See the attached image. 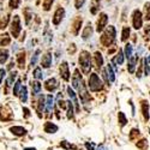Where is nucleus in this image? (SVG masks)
Here are the masks:
<instances>
[{
    "mask_svg": "<svg viewBox=\"0 0 150 150\" xmlns=\"http://www.w3.org/2000/svg\"><path fill=\"white\" fill-rule=\"evenodd\" d=\"M79 65L84 74H88L91 70V57L90 53L86 51H82L79 55Z\"/></svg>",
    "mask_w": 150,
    "mask_h": 150,
    "instance_id": "nucleus-1",
    "label": "nucleus"
},
{
    "mask_svg": "<svg viewBox=\"0 0 150 150\" xmlns=\"http://www.w3.org/2000/svg\"><path fill=\"white\" fill-rule=\"evenodd\" d=\"M115 28L113 27V25H109L106 30H105V33H103V35L101 36V43L105 46V47H108V46H110L112 43L114 42V40H115Z\"/></svg>",
    "mask_w": 150,
    "mask_h": 150,
    "instance_id": "nucleus-2",
    "label": "nucleus"
},
{
    "mask_svg": "<svg viewBox=\"0 0 150 150\" xmlns=\"http://www.w3.org/2000/svg\"><path fill=\"white\" fill-rule=\"evenodd\" d=\"M89 88L91 91H100V90H102L103 88V85H102V82L101 79H100V77L97 76V73H91L90 74V77H89Z\"/></svg>",
    "mask_w": 150,
    "mask_h": 150,
    "instance_id": "nucleus-3",
    "label": "nucleus"
},
{
    "mask_svg": "<svg viewBox=\"0 0 150 150\" xmlns=\"http://www.w3.org/2000/svg\"><path fill=\"white\" fill-rule=\"evenodd\" d=\"M21 19H19V16H13V19H12V23H11V34L12 36L15 37V39H17V37L19 36L21 34Z\"/></svg>",
    "mask_w": 150,
    "mask_h": 150,
    "instance_id": "nucleus-4",
    "label": "nucleus"
},
{
    "mask_svg": "<svg viewBox=\"0 0 150 150\" xmlns=\"http://www.w3.org/2000/svg\"><path fill=\"white\" fill-rule=\"evenodd\" d=\"M132 25L134 29H141L143 25V18H142V12L139 10H134L132 13Z\"/></svg>",
    "mask_w": 150,
    "mask_h": 150,
    "instance_id": "nucleus-5",
    "label": "nucleus"
},
{
    "mask_svg": "<svg viewBox=\"0 0 150 150\" xmlns=\"http://www.w3.org/2000/svg\"><path fill=\"white\" fill-rule=\"evenodd\" d=\"M82 23H83V18L81 16H77L72 21V25H71V31L74 36H77L79 30H81V27H82Z\"/></svg>",
    "mask_w": 150,
    "mask_h": 150,
    "instance_id": "nucleus-6",
    "label": "nucleus"
},
{
    "mask_svg": "<svg viewBox=\"0 0 150 150\" xmlns=\"http://www.w3.org/2000/svg\"><path fill=\"white\" fill-rule=\"evenodd\" d=\"M107 23H108V16H107L106 13H101V15H100L98 21H97L96 31H97V33L103 31V29L107 27Z\"/></svg>",
    "mask_w": 150,
    "mask_h": 150,
    "instance_id": "nucleus-7",
    "label": "nucleus"
},
{
    "mask_svg": "<svg viewBox=\"0 0 150 150\" xmlns=\"http://www.w3.org/2000/svg\"><path fill=\"white\" fill-rule=\"evenodd\" d=\"M78 89H79V97H81V100L84 103H88L90 101V95L88 94V90H86V86L84 85L83 81L81 82V86H78Z\"/></svg>",
    "mask_w": 150,
    "mask_h": 150,
    "instance_id": "nucleus-8",
    "label": "nucleus"
},
{
    "mask_svg": "<svg viewBox=\"0 0 150 150\" xmlns=\"http://www.w3.org/2000/svg\"><path fill=\"white\" fill-rule=\"evenodd\" d=\"M64 17H65V10L62 7H58L57 11L54 12V16H53V24L54 25H59Z\"/></svg>",
    "mask_w": 150,
    "mask_h": 150,
    "instance_id": "nucleus-9",
    "label": "nucleus"
},
{
    "mask_svg": "<svg viewBox=\"0 0 150 150\" xmlns=\"http://www.w3.org/2000/svg\"><path fill=\"white\" fill-rule=\"evenodd\" d=\"M60 76L64 78L65 81H69L70 79V71H69V64L67 62H62L60 65Z\"/></svg>",
    "mask_w": 150,
    "mask_h": 150,
    "instance_id": "nucleus-10",
    "label": "nucleus"
},
{
    "mask_svg": "<svg viewBox=\"0 0 150 150\" xmlns=\"http://www.w3.org/2000/svg\"><path fill=\"white\" fill-rule=\"evenodd\" d=\"M45 88L48 90V91H54L57 88H58V82L55 78H49L48 81H46L45 83Z\"/></svg>",
    "mask_w": 150,
    "mask_h": 150,
    "instance_id": "nucleus-11",
    "label": "nucleus"
},
{
    "mask_svg": "<svg viewBox=\"0 0 150 150\" xmlns=\"http://www.w3.org/2000/svg\"><path fill=\"white\" fill-rule=\"evenodd\" d=\"M51 65H52V54H51V53H46V54L42 57L41 66L45 67V69H48Z\"/></svg>",
    "mask_w": 150,
    "mask_h": 150,
    "instance_id": "nucleus-12",
    "label": "nucleus"
},
{
    "mask_svg": "<svg viewBox=\"0 0 150 150\" xmlns=\"http://www.w3.org/2000/svg\"><path fill=\"white\" fill-rule=\"evenodd\" d=\"M93 25H91V23H88L85 25V28H84V30H83V34H82V37L84 40H88L89 37L93 35Z\"/></svg>",
    "mask_w": 150,
    "mask_h": 150,
    "instance_id": "nucleus-13",
    "label": "nucleus"
},
{
    "mask_svg": "<svg viewBox=\"0 0 150 150\" xmlns=\"http://www.w3.org/2000/svg\"><path fill=\"white\" fill-rule=\"evenodd\" d=\"M138 60V54L136 57H130L129 58V65H127V70L130 73H133L134 72V69H136V62Z\"/></svg>",
    "mask_w": 150,
    "mask_h": 150,
    "instance_id": "nucleus-14",
    "label": "nucleus"
},
{
    "mask_svg": "<svg viewBox=\"0 0 150 150\" xmlns=\"http://www.w3.org/2000/svg\"><path fill=\"white\" fill-rule=\"evenodd\" d=\"M81 82H82V76L79 74V71L76 70L73 73V77H72V85L74 86V88H78Z\"/></svg>",
    "mask_w": 150,
    "mask_h": 150,
    "instance_id": "nucleus-15",
    "label": "nucleus"
},
{
    "mask_svg": "<svg viewBox=\"0 0 150 150\" xmlns=\"http://www.w3.org/2000/svg\"><path fill=\"white\" fill-rule=\"evenodd\" d=\"M67 94H69V96H70V98L72 100V103L74 105V106H76V110L77 112H79L81 109H79V106H78V101H77V97H76V94H74V91L70 88V86H69V88H67Z\"/></svg>",
    "mask_w": 150,
    "mask_h": 150,
    "instance_id": "nucleus-16",
    "label": "nucleus"
},
{
    "mask_svg": "<svg viewBox=\"0 0 150 150\" xmlns=\"http://www.w3.org/2000/svg\"><path fill=\"white\" fill-rule=\"evenodd\" d=\"M46 107H47V113L49 114L52 112V109H53V106H54V98H53V96L52 95H48L47 97H46Z\"/></svg>",
    "mask_w": 150,
    "mask_h": 150,
    "instance_id": "nucleus-17",
    "label": "nucleus"
},
{
    "mask_svg": "<svg viewBox=\"0 0 150 150\" xmlns=\"http://www.w3.org/2000/svg\"><path fill=\"white\" fill-rule=\"evenodd\" d=\"M58 131V126L52 122H46L45 125V132L47 133H55Z\"/></svg>",
    "mask_w": 150,
    "mask_h": 150,
    "instance_id": "nucleus-18",
    "label": "nucleus"
},
{
    "mask_svg": "<svg viewBox=\"0 0 150 150\" xmlns=\"http://www.w3.org/2000/svg\"><path fill=\"white\" fill-rule=\"evenodd\" d=\"M10 130H11L12 133L16 134V136H24L27 133V130L23 129L22 126H13V127H11Z\"/></svg>",
    "mask_w": 150,
    "mask_h": 150,
    "instance_id": "nucleus-19",
    "label": "nucleus"
},
{
    "mask_svg": "<svg viewBox=\"0 0 150 150\" xmlns=\"http://www.w3.org/2000/svg\"><path fill=\"white\" fill-rule=\"evenodd\" d=\"M106 73H107V76H108V79L109 82H114L115 81V74H114V71H113V66L112 65H107L106 67Z\"/></svg>",
    "mask_w": 150,
    "mask_h": 150,
    "instance_id": "nucleus-20",
    "label": "nucleus"
},
{
    "mask_svg": "<svg viewBox=\"0 0 150 150\" xmlns=\"http://www.w3.org/2000/svg\"><path fill=\"white\" fill-rule=\"evenodd\" d=\"M10 42H11V37L8 36V34H3V35H0V46H1V47L8 46Z\"/></svg>",
    "mask_w": 150,
    "mask_h": 150,
    "instance_id": "nucleus-21",
    "label": "nucleus"
},
{
    "mask_svg": "<svg viewBox=\"0 0 150 150\" xmlns=\"http://www.w3.org/2000/svg\"><path fill=\"white\" fill-rule=\"evenodd\" d=\"M94 58H95V64H96V66H97L98 69H100V67H102V65H103V58H102V54L100 53V52H95Z\"/></svg>",
    "mask_w": 150,
    "mask_h": 150,
    "instance_id": "nucleus-22",
    "label": "nucleus"
},
{
    "mask_svg": "<svg viewBox=\"0 0 150 150\" xmlns=\"http://www.w3.org/2000/svg\"><path fill=\"white\" fill-rule=\"evenodd\" d=\"M142 113L145 120H149V103L146 101H142Z\"/></svg>",
    "mask_w": 150,
    "mask_h": 150,
    "instance_id": "nucleus-23",
    "label": "nucleus"
},
{
    "mask_svg": "<svg viewBox=\"0 0 150 150\" xmlns=\"http://www.w3.org/2000/svg\"><path fill=\"white\" fill-rule=\"evenodd\" d=\"M124 62V53H122V51L121 49H119V52H118V54L115 55V58L113 59V64H117V65H121Z\"/></svg>",
    "mask_w": 150,
    "mask_h": 150,
    "instance_id": "nucleus-24",
    "label": "nucleus"
},
{
    "mask_svg": "<svg viewBox=\"0 0 150 150\" xmlns=\"http://www.w3.org/2000/svg\"><path fill=\"white\" fill-rule=\"evenodd\" d=\"M31 88H33V95L36 96V95H39L40 94V90H41V84L40 82H33L31 83Z\"/></svg>",
    "mask_w": 150,
    "mask_h": 150,
    "instance_id": "nucleus-25",
    "label": "nucleus"
},
{
    "mask_svg": "<svg viewBox=\"0 0 150 150\" xmlns=\"http://www.w3.org/2000/svg\"><path fill=\"white\" fill-rule=\"evenodd\" d=\"M100 3L101 0H91V7H90V12L93 15H96L97 13V10L100 7Z\"/></svg>",
    "mask_w": 150,
    "mask_h": 150,
    "instance_id": "nucleus-26",
    "label": "nucleus"
},
{
    "mask_svg": "<svg viewBox=\"0 0 150 150\" xmlns=\"http://www.w3.org/2000/svg\"><path fill=\"white\" fill-rule=\"evenodd\" d=\"M8 59V51L7 49H0V64H5Z\"/></svg>",
    "mask_w": 150,
    "mask_h": 150,
    "instance_id": "nucleus-27",
    "label": "nucleus"
},
{
    "mask_svg": "<svg viewBox=\"0 0 150 150\" xmlns=\"http://www.w3.org/2000/svg\"><path fill=\"white\" fill-rule=\"evenodd\" d=\"M16 76H17L16 72H11V73L8 74V78H7V81H6V91H7V89L10 88V86L13 84V81L16 79Z\"/></svg>",
    "mask_w": 150,
    "mask_h": 150,
    "instance_id": "nucleus-28",
    "label": "nucleus"
},
{
    "mask_svg": "<svg viewBox=\"0 0 150 150\" xmlns=\"http://www.w3.org/2000/svg\"><path fill=\"white\" fill-rule=\"evenodd\" d=\"M17 60H18V64H19V67H24V65H25V53L24 52H21L18 53L17 55Z\"/></svg>",
    "mask_w": 150,
    "mask_h": 150,
    "instance_id": "nucleus-29",
    "label": "nucleus"
},
{
    "mask_svg": "<svg viewBox=\"0 0 150 150\" xmlns=\"http://www.w3.org/2000/svg\"><path fill=\"white\" fill-rule=\"evenodd\" d=\"M8 21H10V15H8V13H6V15H5V16L1 18V21H0V29L4 30V29L7 27Z\"/></svg>",
    "mask_w": 150,
    "mask_h": 150,
    "instance_id": "nucleus-30",
    "label": "nucleus"
},
{
    "mask_svg": "<svg viewBox=\"0 0 150 150\" xmlns=\"http://www.w3.org/2000/svg\"><path fill=\"white\" fill-rule=\"evenodd\" d=\"M23 13H24V17H25V23L29 24L30 23V19L33 18V13H31V10L29 7H25L23 11Z\"/></svg>",
    "mask_w": 150,
    "mask_h": 150,
    "instance_id": "nucleus-31",
    "label": "nucleus"
},
{
    "mask_svg": "<svg viewBox=\"0 0 150 150\" xmlns=\"http://www.w3.org/2000/svg\"><path fill=\"white\" fill-rule=\"evenodd\" d=\"M43 108H45V97H43V95H42V96H40L39 102H37V112H39L40 115H41V113H42Z\"/></svg>",
    "mask_w": 150,
    "mask_h": 150,
    "instance_id": "nucleus-32",
    "label": "nucleus"
},
{
    "mask_svg": "<svg viewBox=\"0 0 150 150\" xmlns=\"http://www.w3.org/2000/svg\"><path fill=\"white\" fill-rule=\"evenodd\" d=\"M27 98H28L27 86H22V88H21V101L24 103V102H27Z\"/></svg>",
    "mask_w": 150,
    "mask_h": 150,
    "instance_id": "nucleus-33",
    "label": "nucleus"
},
{
    "mask_svg": "<svg viewBox=\"0 0 150 150\" xmlns=\"http://www.w3.org/2000/svg\"><path fill=\"white\" fill-rule=\"evenodd\" d=\"M129 37H130V28L125 27L122 29V34H121V41H126Z\"/></svg>",
    "mask_w": 150,
    "mask_h": 150,
    "instance_id": "nucleus-34",
    "label": "nucleus"
},
{
    "mask_svg": "<svg viewBox=\"0 0 150 150\" xmlns=\"http://www.w3.org/2000/svg\"><path fill=\"white\" fill-rule=\"evenodd\" d=\"M52 39H53L52 33H49L48 28H46V30H45V41H46V43L49 45V43L52 42Z\"/></svg>",
    "mask_w": 150,
    "mask_h": 150,
    "instance_id": "nucleus-35",
    "label": "nucleus"
},
{
    "mask_svg": "<svg viewBox=\"0 0 150 150\" xmlns=\"http://www.w3.org/2000/svg\"><path fill=\"white\" fill-rule=\"evenodd\" d=\"M33 74H34V77H35L36 79H42V78H43V72H42V70H41L40 67L35 69Z\"/></svg>",
    "mask_w": 150,
    "mask_h": 150,
    "instance_id": "nucleus-36",
    "label": "nucleus"
},
{
    "mask_svg": "<svg viewBox=\"0 0 150 150\" xmlns=\"http://www.w3.org/2000/svg\"><path fill=\"white\" fill-rule=\"evenodd\" d=\"M53 3H54V0H43V5H42L43 10L45 11H49L51 7H52V5H53Z\"/></svg>",
    "mask_w": 150,
    "mask_h": 150,
    "instance_id": "nucleus-37",
    "label": "nucleus"
},
{
    "mask_svg": "<svg viewBox=\"0 0 150 150\" xmlns=\"http://www.w3.org/2000/svg\"><path fill=\"white\" fill-rule=\"evenodd\" d=\"M125 55H126L127 59L130 57H132V46L130 43H127L126 46H125Z\"/></svg>",
    "mask_w": 150,
    "mask_h": 150,
    "instance_id": "nucleus-38",
    "label": "nucleus"
},
{
    "mask_svg": "<svg viewBox=\"0 0 150 150\" xmlns=\"http://www.w3.org/2000/svg\"><path fill=\"white\" fill-rule=\"evenodd\" d=\"M144 13H145V19L150 21V3H146L144 5Z\"/></svg>",
    "mask_w": 150,
    "mask_h": 150,
    "instance_id": "nucleus-39",
    "label": "nucleus"
},
{
    "mask_svg": "<svg viewBox=\"0 0 150 150\" xmlns=\"http://www.w3.org/2000/svg\"><path fill=\"white\" fill-rule=\"evenodd\" d=\"M21 1H22V0H10V1H8V5H10L11 8H18Z\"/></svg>",
    "mask_w": 150,
    "mask_h": 150,
    "instance_id": "nucleus-40",
    "label": "nucleus"
},
{
    "mask_svg": "<svg viewBox=\"0 0 150 150\" xmlns=\"http://www.w3.org/2000/svg\"><path fill=\"white\" fill-rule=\"evenodd\" d=\"M66 103H67V118L71 119V118H73V108H72V105L70 101H67Z\"/></svg>",
    "mask_w": 150,
    "mask_h": 150,
    "instance_id": "nucleus-41",
    "label": "nucleus"
},
{
    "mask_svg": "<svg viewBox=\"0 0 150 150\" xmlns=\"http://www.w3.org/2000/svg\"><path fill=\"white\" fill-rule=\"evenodd\" d=\"M119 122H120L121 126H125V125H126V122H127L126 117H125V114L122 113V112H120V113H119Z\"/></svg>",
    "mask_w": 150,
    "mask_h": 150,
    "instance_id": "nucleus-42",
    "label": "nucleus"
},
{
    "mask_svg": "<svg viewBox=\"0 0 150 150\" xmlns=\"http://www.w3.org/2000/svg\"><path fill=\"white\" fill-rule=\"evenodd\" d=\"M39 55H40V49H36V52H35V54H34V57L31 58V66H35V64H36V61H37V59H39Z\"/></svg>",
    "mask_w": 150,
    "mask_h": 150,
    "instance_id": "nucleus-43",
    "label": "nucleus"
},
{
    "mask_svg": "<svg viewBox=\"0 0 150 150\" xmlns=\"http://www.w3.org/2000/svg\"><path fill=\"white\" fill-rule=\"evenodd\" d=\"M146 145H148V142L145 139H142V141H139L138 143H137V146H138L139 149H142V150H145Z\"/></svg>",
    "mask_w": 150,
    "mask_h": 150,
    "instance_id": "nucleus-44",
    "label": "nucleus"
},
{
    "mask_svg": "<svg viewBox=\"0 0 150 150\" xmlns=\"http://www.w3.org/2000/svg\"><path fill=\"white\" fill-rule=\"evenodd\" d=\"M21 88H22V86H21V81L18 79L16 82V84H15V88H13V95H18V91H19Z\"/></svg>",
    "mask_w": 150,
    "mask_h": 150,
    "instance_id": "nucleus-45",
    "label": "nucleus"
},
{
    "mask_svg": "<svg viewBox=\"0 0 150 150\" xmlns=\"http://www.w3.org/2000/svg\"><path fill=\"white\" fill-rule=\"evenodd\" d=\"M85 3V0H74V7L76 8H81Z\"/></svg>",
    "mask_w": 150,
    "mask_h": 150,
    "instance_id": "nucleus-46",
    "label": "nucleus"
},
{
    "mask_svg": "<svg viewBox=\"0 0 150 150\" xmlns=\"http://www.w3.org/2000/svg\"><path fill=\"white\" fill-rule=\"evenodd\" d=\"M136 136H139V130H137V129H133L130 133V139H134V137Z\"/></svg>",
    "mask_w": 150,
    "mask_h": 150,
    "instance_id": "nucleus-47",
    "label": "nucleus"
},
{
    "mask_svg": "<svg viewBox=\"0 0 150 150\" xmlns=\"http://www.w3.org/2000/svg\"><path fill=\"white\" fill-rule=\"evenodd\" d=\"M60 146H62V148H65V149H71V148H73L74 149V146L73 145H71V144H69L66 141H64V142H61L60 143Z\"/></svg>",
    "mask_w": 150,
    "mask_h": 150,
    "instance_id": "nucleus-48",
    "label": "nucleus"
},
{
    "mask_svg": "<svg viewBox=\"0 0 150 150\" xmlns=\"http://www.w3.org/2000/svg\"><path fill=\"white\" fill-rule=\"evenodd\" d=\"M74 52H76V45H74V43H72V45H71V47L69 48V53L73 54Z\"/></svg>",
    "mask_w": 150,
    "mask_h": 150,
    "instance_id": "nucleus-49",
    "label": "nucleus"
},
{
    "mask_svg": "<svg viewBox=\"0 0 150 150\" xmlns=\"http://www.w3.org/2000/svg\"><path fill=\"white\" fill-rule=\"evenodd\" d=\"M5 73H6V71H5L4 69H1V70H0V84H1V82H3V79H4Z\"/></svg>",
    "mask_w": 150,
    "mask_h": 150,
    "instance_id": "nucleus-50",
    "label": "nucleus"
},
{
    "mask_svg": "<svg viewBox=\"0 0 150 150\" xmlns=\"http://www.w3.org/2000/svg\"><path fill=\"white\" fill-rule=\"evenodd\" d=\"M23 110H24V113H25V114H24V117H25V118H29V117H30V112H29V109L24 107Z\"/></svg>",
    "mask_w": 150,
    "mask_h": 150,
    "instance_id": "nucleus-51",
    "label": "nucleus"
},
{
    "mask_svg": "<svg viewBox=\"0 0 150 150\" xmlns=\"http://www.w3.org/2000/svg\"><path fill=\"white\" fill-rule=\"evenodd\" d=\"M142 69H143V65H141L139 69H138V71H137V77H138V78L142 77Z\"/></svg>",
    "mask_w": 150,
    "mask_h": 150,
    "instance_id": "nucleus-52",
    "label": "nucleus"
},
{
    "mask_svg": "<svg viewBox=\"0 0 150 150\" xmlns=\"http://www.w3.org/2000/svg\"><path fill=\"white\" fill-rule=\"evenodd\" d=\"M85 146H86V149H88V150H95V148H94V144H90V143H85Z\"/></svg>",
    "mask_w": 150,
    "mask_h": 150,
    "instance_id": "nucleus-53",
    "label": "nucleus"
},
{
    "mask_svg": "<svg viewBox=\"0 0 150 150\" xmlns=\"http://www.w3.org/2000/svg\"><path fill=\"white\" fill-rule=\"evenodd\" d=\"M145 35L148 36V37H150V24H149V25H146V28H145Z\"/></svg>",
    "mask_w": 150,
    "mask_h": 150,
    "instance_id": "nucleus-54",
    "label": "nucleus"
},
{
    "mask_svg": "<svg viewBox=\"0 0 150 150\" xmlns=\"http://www.w3.org/2000/svg\"><path fill=\"white\" fill-rule=\"evenodd\" d=\"M97 150H108V149H107V148H106V146H103V145H100V146H98V149H97Z\"/></svg>",
    "mask_w": 150,
    "mask_h": 150,
    "instance_id": "nucleus-55",
    "label": "nucleus"
},
{
    "mask_svg": "<svg viewBox=\"0 0 150 150\" xmlns=\"http://www.w3.org/2000/svg\"><path fill=\"white\" fill-rule=\"evenodd\" d=\"M13 65H15V64H13V61H11V62H10V65H8V70H11L12 67H13Z\"/></svg>",
    "mask_w": 150,
    "mask_h": 150,
    "instance_id": "nucleus-56",
    "label": "nucleus"
},
{
    "mask_svg": "<svg viewBox=\"0 0 150 150\" xmlns=\"http://www.w3.org/2000/svg\"><path fill=\"white\" fill-rule=\"evenodd\" d=\"M24 150H36L35 148H27V149H24Z\"/></svg>",
    "mask_w": 150,
    "mask_h": 150,
    "instance_id": "nucleus-57",
    "label": "nucleus"
},
{
    "mask_svg": "<svg viewBox=\"0 0 150 150\" xmlns=\"http://www.w3.org/2000/svg\"><path fill=\"white\" fill-rule=\"evenodd\" d=\"M3 1H4V0H0V5H1V3H3Z\"/></svg>",
    "mask_w": 150,
    "mask_h": 150,
    "instance_id": "nucleus-58",
    "label": "nucleus"
},
{
    "mask_svg": "<svg viewBox=\"0 0 150 150\" xmlns=\"http://www.w3.org/2000/svg\"><path fill=\"white\" fill-rule=\"evenodd\" d=\"M149 131H150V129H149Z\"/></svg>",
    "mask_w": 150,
    "mask_h": 150,
    "instance_id": "nucleus-59",
    "label": "nucleus"
}]
</instances>
